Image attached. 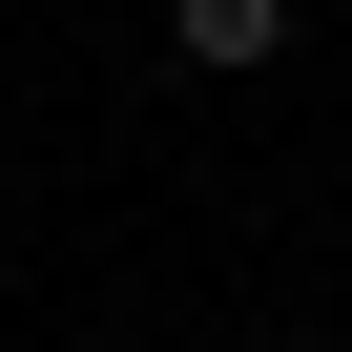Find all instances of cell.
<instances>
[{
  "label": "cell",
  "instance_id": "cell-1",
  "mask_svg": "<svg viewBox=\"0 0 352 352\" xmlns=\"http://www.w3.org/2000/svg\"><path fill=\"white\" fill-rule=\"evenodd\" d=\"M166 42H187L208 83H249V63H290V0H166Z\"/></svg>",
  "mask_w": 352,
  "mask_h": 352
},
{
  "label": "cell",
  "instance_id": "cell-2",
  "mask_svg": "<svg viewBox=\"0 0 352 352\" xmlns=\"http://www.w3.org/2000/svg\"><path fill=\"white\" fill-rule=\"evenodd\" d=\"M270 352H311V331H270Z\"/></svg>",
  "mask_w": 352,
  "mask_h": 352
}]
</instances>
